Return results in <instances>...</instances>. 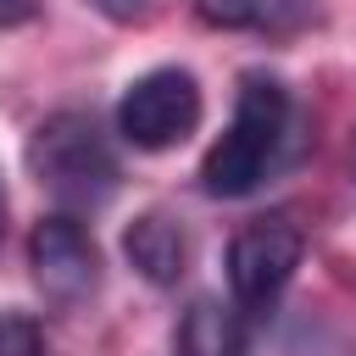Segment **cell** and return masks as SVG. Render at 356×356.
Returning <instances> with one entry per match:
<instances>
[{"label":"cell","instance_id":"4","mask_svg":"<svg viewBox=\"0 0 356 356\" xmlns=\"http://www.w3.org/2000/svg\"><path fill=\"white\" fill-rule=\"evenodd\" d=\"M300 250H306V239H300V228L289 217H256V222H245L234 234V245H228V295H234V306L245 317L267 312L284 295V284L295 278Z\"/></svg>","mask_w":356,"mask_h":356},{"label":"cell","instance_id":"3","mask_svg":"<svg viewBox=\"0 0 356 356\" xmlns=\"http://www.w3.org/2000/svg\"><path fill=\"white\" fill-rule=\"evenodd\" d=\"M195 128H200V83L184 67H150L117 100V134L134 150H172Z\"/></svg>","mask_w":356,"mask_h":356},{"label":"cell","instance_id":"1","mask_svg":"<svg viewBox=\"0 0 356 356\" xmlns=\"http://www.w3.org/2000/svg\"><path fill=\"white\" fill-rule=\"evenodd\" d=\"M28 172L61 211H95L117 189V150L95 111H50L28 139Z\"/></svg>","mask_w":356,"mask_h":356},{"label":"cell","instance_id":"2","mask_svg":"<svg viewBox=\"0 0 356 356\" xmlns=\"http://www.w3.org/2000/svg\"><path fill=\"white\" fill-rule=\"evenodd\" d=\"M284 128H289V89L278 78H267V72H250L239 83L228 134L200 161V189L217 195V200L250 195L267 178V167H273V156L284 145Z\"/></svg>","mask_w":356,"mask_h":356},{"label":"cell","instance_id":"7","mask_svg":"<svg viewBox=\"0 0 356 356\" xmlns=\"http://www.w3.org/2000/svg\"><path fill=\"white\" fill-rule=\"evenodd\" d=\"M172 356H245V312L217 295H195L178 317Z\"/></svg>","mask_w":356,"mask_h":356},{"label":"cell","instance_id":"11","mask_svg":"<svg viewBox=\"0 0 356 356\" xmlns=\"http://www.w3.org/2000/svg\"><path fill=\"white\" fill-rule=\"evenodd\" d=\"M39 11V0H0V28H22Z\"/></svg>","mask_w":356,"mask_h":356},{"label":"cell","instance_id":"6","mask_svg":"<svg viewBox=\"0 0 356 356\" xmlns=\"http://www.w3.org/2000/svg\"><path fill=\"white\" fill-rule=\"evenodd\" d=\"M122 250H128V261H134L150 284H161V289L178 284L184 267H189V234H184V222L167 217V211H145V217H134L128 234H122Z\"/></svg>","mask_w":356,"mask_h":356},{"label":"cell","instance_id":"10","mask_svg":"<svg viewBox=\"0 0 356 356\" xmlns=\"http://www.w3.org/2000/svg\"><path fill=\"white\" fill-rule=\"evenodd\" d=\"M100 17H111V22H134V17H145V6L150 0H89Z\"/></svg>","mask_w":356,"mask_h":356},{"label":"cell","instance_id":"12","mask_svg":"<svg viewBox=\"0 0 356 356\" xmlns=\"http://www.w3.org/2000/svg\"><path fill=\"white\" fill-rule=\"evenodd\" d=\"M0 234H6V184H0Z\"/></svg>","mask_w":356,"mask_h":356},{"label":"cell","instance_id":"5","mask_svg":"<svg viewBox=\"0 0 356 356\" xmlns=\"http://www.w3.org/2000/svg\"><path fill=\"white\" fill-rule=\"evenodd\" d=\"M28 267H33V284L50 306H78L95 295L100 284V250H95V234L72 217V211H50L33 222L28 234Z\"/></svg>","mask_w":356,"mask_h":356},{"label":"cell","instance_id":"9","mask_svg":"<svg viewBox=\"0 0 356 356\" xmlns=\"http://www.w3.org/2000/svg\"><path fill=\"white\" fill-rule=\"evenodd\" d=\"M0 356H44V334L22 312H0Z\"/></svg>","mask_w":356,"mask_h":356},{"label":"cell","instance_id":"8","mask_svg":"<svg viewBox=\"0 0 356 356\" xmlns=\"http://www.w3.org/2000/svg\"><path fill=\"white\" fill-rule=\"evenodd\" d=\"M195 17L228 33H289L306 17V0H195Z\"/></svg>","mask_w":356,"mask_h":356}]
</instances>
